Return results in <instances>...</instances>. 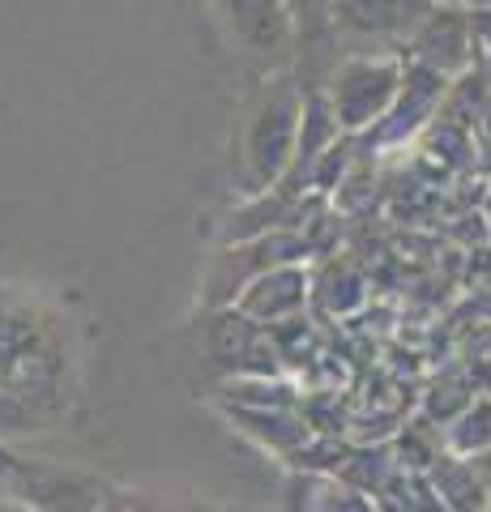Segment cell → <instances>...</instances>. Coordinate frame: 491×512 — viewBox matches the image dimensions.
I'll list each match as a JSON object with an SVG mask.
<instances>
[{"instance_id":"obj_1","label":"cell","mask_w":491,"mask_h":512,"mask_svg":"<svg viewBox=\"0 0 491 512\" xmlns=\"http://www.w3.org/2000/svg\"><path fill=\"white\" fill-rule=\"evenodd\" d=\"M214 9L252 56H282L287 52L291 22H287L282 0H214Z\"/></svg>"},{"instance_id":"obj_2","label":"cell","mask_w":491,"mask_h":512,"mask_svg":"<svg viewBox=\"0 0 491 512\" xmlns=\"http://www.w3.org/2000/svg\"><path fill=\"white\" fill-rule=\"evenodd\" d=\"M338 18L355 30H410L415 13H423V0H334Z\"/></svg>"},{"instance_id":"obj_3","label":"cell","mask_w":491,"mask_h":512,"mask_svg":"<svg viewBox=\"0 0 491 512\" xmlns=\"http://www.w3.org/2000/svg\"><path fill=\"white\" fill-rule=\"evenodd\" d=\"M287 5H295V18L299 22H308V26L321 22V0H287Z\"/></svg>"},{"instance_id":"obj_4","label":"cell","mask_w":491,"mask_h":512,"mask_svg":"<svg viewBox=\"0 0 491 512\" xmlns=\"http://www.w3.org/2000/svg\"><path fill=\"white\" fill-rule=\"evenodd\" d=\"M0 512H39V508H30V504H0Z\"/></svg>"},{"instance_id":"obj_5","label":"cell","mask_w":491,"mask_h":512,"mask_svg":"<svg viewBox=\"0 0 491 512\" xmlns=\"http://www.w3.org/2000/svg\"><path fill=\"white\" fill-rule=\"evenodd\" d=\"M129 512H158V508H150L146 500H129Z\"/></svg>"}]
</instances>
